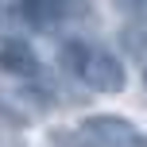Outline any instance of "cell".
Wrapping results in <instances>:
<instances>
[{"label":"cell","instance_id":"obj_1","mask_svg":"<svg viewBox=\"0 0 147 147\" xmlns=\"http://www.w3.org/2000/svg\"><path fill=\"white\" fill-rule=\"evenodd\" d=\"M58 58H62V66H66L78 81H85V85L97 89V93H120V89L128 85L124 62H120L112 51H105V47L70 39V43L58 51Z\"/></svg>","mask_w":147,"mask_h":147},{"label":"cell","instance_id":"obj_2","mask_svg":"<svg viewBox=\"0 0 147 147\" xmlns=\"http://www.w3.org/2000/svg\"><path fill=\"white\" fill-rule=\"evenodd\" d=\"M81 136L93 147H143L140 132H136L124 116H89L85 124H81Z\"/></svg>","mask_w":147,"mask_h":147},{"label":"cell","instance_id":"obj_3","mask_svg":"<svg viewBox=\"0 0 147 147\" xmlns=\"http://www.w3.org/2000/svg\"><path fill=\"white\" fill-rule=\"evenodd\" d=\"M0 70L4 74H16V78H35L39 74V58L20 35L12 39H0Z\"/></svg>","mask_w":147,"mask_h":147},{"label":"cell","instance_id":"obj_4","mask_svg":"<svg viewBox=\"0 0 147 147\" xmlns=\"http://www.w3.org/2000/svg\"><path fill=\"white\" fill-rule=\"evenodd\" d=\"M120 8L128 16H147V0H120Z\"/></svg>","mask_w":147,"mask_h":147}]
</instances>
